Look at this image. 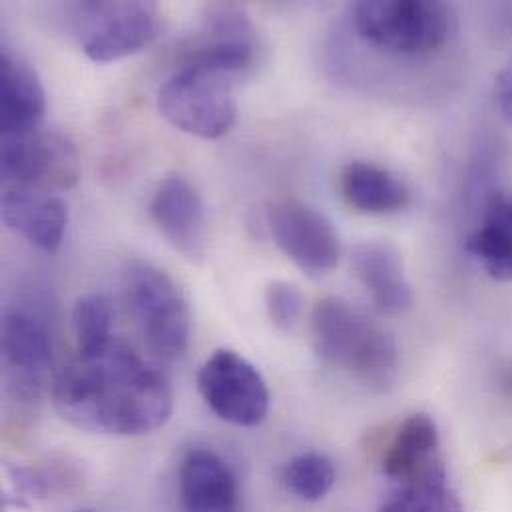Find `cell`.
Instances as JSON below:
<instances>
[{
  "label": "cell",
  "mask_w": 512,
  "mask_h": 512,
  "mask_svg": "<svg viewBox=\"0 0 512 512\" xmlns=\"http://www.w3.org/2000/svg\"><path fill=\"white\" fill-rule=\"evenodd\" d=\"M52 405L72 427L108 437H142L164 427L174 411L168 377L130 345L76 355L50 385Z\"/></svg>",
  "instance_id": "6da1fadb"
},
{
  "label": "cell",
  "mask_w": 512,
  "mask_h": 512,
  "mask_svg": "<svg viewBox=\"0 0 512 512\" xmlns=\"http://www.w3.org/2000/svg\"><path fill=\"white\" fill-rule=\"evenodd\" d=\"M315 353L343 367L361 385L385 391L399 371V349L389 331L341 297H323L311 313Z\"/></svg>",
  "instance_id": "7a4b0ae2"
},
{
  "label": "cell",
  "mask_w": 512,
  "mask_h": 512,
  "mask_svg": "<svg viewBox=\"0 0 512 512\" xmlns=\"http://www.w3.org/2000/svg\"><path fill=\"white\" fill-rule=\"evenodd\" d=\"M124 293L136 329L152 357L180 359L190 343V307L180 285L160 267L134 261L124 273Z\"/></svg>",
  "instance_id": "3957f363"
},
{
  "label": "cell",
  "mask_w": 512,
  "mask_h": 512,
  "mask_svg": "<svg viewBox=\"0 0 512 512\" xmlns=\"http://www.w3.org/2000/svg\"><path fill=\"white\" fill-rule=\"evenodd\" d=\"M357 34L387 52L431 54L455 30L453 8L437 0H363L353 8Z\"/></svg>",
  "instance_id": "277c9868"
},
{
  "label": "cell",
  "mask_w": 512,
  "mask_h": 512,
  "mask_svg": "<svg viewBox=\"0 0 512 512\" xmlns=\"http://www.w3.org/2000/svg\"><path fill=\"white\" fill-rule=\"evenodd\" d=\"M158 110L174 128L218 140L230 132L238 114L232 76L182 64L160 88Z\"/></svg>",
  "instance_id": "5b68a950"
},
{
  "label": "cell",
  "mask_w": 512,
  "mask_h": 512,
  "mask_svg": "<svg viewBox=\"0 0 512 512\" xmlns=\"http://www.w3.org/2000/svg\"><path fill=\"white\" fill-rule=\"evenodd\" d=\"M0 172L4 188L58 194L78 182L80 158L64 134L38 128L28 134L2 136Z\"/></svg>",
  "instance_id": "8992f818"
},
{
  "label": "cell",
  "mask_w": 512,
  "mask_h": 512,
  "mask_svg": "<svg viewBox=\"0 0 512 512\" xmlns=\"http://www.w3.org/2000/svg\"><path fill=\"white\" fill-rule=\"evenodd\" d=\"M198 391L210 411L236 427H257L269 413V389L256 367L232 349H218L198 373Z\"/></svg>",
  "instance_id": "52a82bcc"
},
{
  "label": "cell",
  "mask_w": 512,
  "mask_h": 512,
  "mask_svg": "<svg viewBox=\"0 0 512 512\" xmlns=\"http://www.w3.org/2000/svg\"><path fill=\"white\" fill-rule=\"evenodd\" d=\"M80 10L90 18L82 26V50L94 62L132 56L158 36L160 12L154 2H88Z\"/></svg>",
  "instance_id": "ba28073f"
},
{
  "label": "cell",
  "mask_w": 512,
  "mask_h": 512,
  "mask_svg": "<svg viewBox=\"0 0 512 512\" xmlns=\"http://www.w3.org/2000/svg\"><path fill=\"white\" fill-rule=\"evenodd\" d=\"M267 226L277 248L309 277L329 275L341 256L333 224L309 204L283 198L269 206Z\"/></svg>",
  "instance_id": "9c48e42d"
},
{
  "label": "cell",
  "mask_w": 512,
  "mask_h": 512,
  "mask_svg": "<svg viewBox=\"0 0 512 512\" xmlns=\"http://www.w3.org/2000/svg\"><path fill=\"white\" fill-rule=\"evenodd\" d=\"M2 365L14 395L22 401H38L56 377L52 335L40 317L20 309L4 315Z\"/></svg>",
  "instance_id": "30bf717a"
},
{
  "label": "cell",
  "mask_w": 512,
  "mask_h": 512,
  "mask_svg": "<svg viewBox=\"0 0 512 512\" xmlns=\"http://www.w3.org/2000/svg\"><path fill=\"white\" fill-rule=\"evenodd\" d=\"M256 28L238 4H210L202 34L188 48L182 64L210 68L228 76L248 70L256 62Z\"/></svg>",
  "instance_id": "8fae6325"
},
{
  "label": "cell",
  "mask_w": 512,
  "mask_h": 512,
  "mask_svg": "<svg viewBox=\"0 0 512 512\" xmlns=\"http://www.w3.org/2000/svg\"><path fill=\"white\" fill-rule=\"evenodd\" d=\"M150 216L168 244L192 263L208 252L206 208L198 190L182 176H168L154 192Z\"/></svg>",
  "instance_id": "7c38bea8"
},
{
  "label": "cell",
  "mask_w": 512,
  "mask_h": 512,
  "mask_svg": "<svg viewBox=\"0 0 512 512\" xmlns=\"http://www.w3.org/2000/svg\"><path fill=\"white\" fill-rule=\"evenodd\" d=\"M182 512H240V485L234 469L208 447L190 449L178 471Z\"/></svg>",
  "instance_id": "4fadbf2b"
},
{
  "label": "cell",
  "mask_w": 512,
  "mask_h": 512,
  "mask_svg": "<svg viewBox=\"0 0 512 512\" xmlns=\"http://www.w3.org/2000/svg\"><path fill=\"white\" fill-rule=\"evenodd\" d=\"M2 220L30 246L54 254L68 226V208L56 194L26 190V188H4L2 194Z\"/></svg>",
  "instance_id": "5bb4252c"
},
{
  "label": "cell",
  "mask_w": 512,
  "mask_h": 512,
  "mask_svg": "<svg viewBox=\"0 0 512 512\" xmlns=\"http://www.w3.org/2000/svg\"><path fill=\"white\" fill-rule=\"evenodd\" d=\"M46 114V92L36 70L8 48L0 52V130L2 136L28 134L40 128Z\"/></svg>",
  "instance_id": "9a60e30c"
},
{
  "label": "cell",
  "mask_w": 512,
  "mask_h": 512,
  "mask_svg": "<svg viewBox=\"0 0 512 512\" xmlns=\"http://www.w3.org/2000/svg\"><path fill=\"white\" fill-rule=\"evenodd\" d=\"M351 265L357 279L371 293L379 313L393 317L411 309V283L395 246L387 242L359 244L351 254Z\"/></svg>",
  "instance_id": "2e32d148"
},
{
  "label": "cell",
  "mask_w": 512,
  "mask_h": 512,
  "mask_svg": "<svg viewBox=\"0 0 512 512\" xmlns=\"http://www.w3.org/2000/svg\"><path fill=\"white\" fill-rule=\"evenodd\" d=\"M441 455V435L433 417L411 415L393 435L383 453V475L391 485L407 483L437 463Z\"/></svg>",
  "instance_id": "e0dca14e"
},
{
  "label": "cell",
  "mask_w": 512,
  "mask_h": 512,
  "mask_svg": "<svg viewBox=\"0 0 512 512\" xmlns=\"http://www.w3.org/2000/svg\"><path fill=\"white\" fill-rule=\"evenodd\" d=\"M465 248L489 277L512 281V192H497L485 202L481 224Z\"/></svg>",
  "instance_id": "ac0fdd59"
},
{
  "label": "cell",
  "mask_w": 512,
  "mask_h": 512,
  "mask_svg": "<svg viewBox=\"0 0 512 512\" xmlns=\"http://www.w3.org/2000/svg\"><path fill=\"white\" fill-rule=\"evenodd\" d=\"M345 202L367 216H393L411 202L409 188L389 170L371 162H351L341 172Z\"/></svg>",
  "instance_id": "d6986e66"
},
{
  "label": "cell",
  "mask_w": 512,
  "mask_h": 512,
  "mask_svg": "<svg viewBox=\"0 0 512 512\" xmlns=\"http://www.w3.org/2000/svg\"><path fill=\"white\" fill-rule=\"evenodd\" d=\"M379 512H463V503L453 489L445 461L423 475L393 485Z\"/></svg>",
  "instance_id": "ffe728a7"
},
{
  "label": "cell",
  "mask_w": 512,
  "mask_h": 512,
  "mask_svg": "<svg viewBox=\"0 0 512 512\" xmlns=\"http://www.w3.org/2000/svg\"><path fill=\"white\" fill-rule=\"evenodd\" d=\"M114 309L106 295H82L72 311V333L78 355L98 353L106 349L116 337L112 333Z\"/></svg>",
  "instance_id": "44dd1931"
},
{
  "label": "cell",
  "mask_w": 512,
  "mask_h": 512,
  "mask_svg": "<svg viewBox=\"0 0 512 512\" xmlns=\"http://www.w3.org/2000/svg\"><path fill=\"white\" fill-rule=\"evenodd\" d=\"M281 483L295 499L303 503H317L331 493L335 485V467L327 455L307 451L285 465Z\"/></svg>",
  "instance_id": "7402d4cb"
},
{
  "label": "cell",
  "mask_w": 512,
  "mask_h": 512,
  "mask_svg": "<svg viewBox=\"0 0 512 512\" xmlns=\"http://www.w3.org/2000/svg\"><path fill=\"white\" fill-rule=\"evenodd\" d=\"M265 309L277 329L291 331L301 319L303 295L293 283L273 281L265 289Z\"/></svg>",
  "instance_id": "603a6c76"
},
{
  "label": "cell",
  "mask_w": 512,
  "mask_h": 512,
  "mask_svg": "<svg viewBox=\"0 0 512 512\" xmlns=\"http://www.w3.org/2000/svg\"><path fill=\"white\" fill-rule=\"evenodd\" d=\"M495 98L503 118L512 126V60L497 76Z\"/></svg>",
  "instance_id": "cb8c5ba5"
},
{
  "label": "cell",
  "mask_w": 512,
  "mask_h": 512,
  "mask_svg": "<svg viewBox=\"0 0 512 512\" xmlns=\"http://www.w3.org/2000/svg\"><path fill=\"white\" fill-rule=\"evenodd\" d=\"M80 512H92V511H80Z\"/></svg>",
  "instance_id": "d4e9b609"
}]
</instances>
